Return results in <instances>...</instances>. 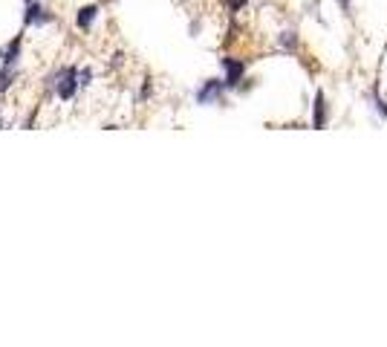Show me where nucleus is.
Instances as JSON below:
<instances>
[{
    "instance_id": "nucleus-1",
    "label": "nucleus",
    "mask_w": 387,
    "mask_h": 347,
    "mask_svg": "<svg viewBox=\"0 0 387 347\" xmlns=\"http://www.w3.org/2000/svg\"><path fill=\"white\" fill-rule=\"evenodd\" d=\"M78 87H82V84H78V70L75 67H64L58 81H55V93L61 98H73L78 93Z\"/></svg>"
},
{
    "instance_id": "nucleus-2",
    "label": "nucleus",
    "mask_w": 387,
    "mask_h": 347,
    "mask_svg": "<svg viewBox=\"0 0 387 347\" xmlns=\"http://www.w3.org/2000/svg\"><path fill=\"white\" fill-rule=\"evenodd\" d=\"M223 90H225V81H217V78L205 81V84L197 90V102L200 105H214V102H220Z\"/></svg>"
},
{
    "instance_id": "nucleus-3",
    "label": "nucleus",
    "mask_w": 387,
    "mask_h": 347,
    "mask_svg": "<svg viewBox=\"0 0 387 347\" xmlns=\"http://www.w3.org/2000/svg\"><path fill=\"white\" fill-rule=\"evenodd\" d=\"M223 70H225V87H237L240 84V78H243L246 73V64L240 61V58H223Z\"/></svg>"
},
{
    "instance_id": "nucleus-4",
    "label": "nucleus",
    "mask_w": 387,
    "mask_h": 347,
    "mask_svg": "<svg viewBox=\"0 0 387 347\" xmlns=\"http://www.w3.org/2000/svg\"><path fill=\"white\" fill-rule=\"evenodd\" d=\"M53 21V15H46V9L41 3H29L26 6V15H23V24L26 26H44V24H50Z\"/></svg>"
},
{
    "instance_id": "nucleus-5",
    "label": "nucleus",
    "mask_w": 387,
    "mask_h": 347,
    "mask_svg": "<svg viewBox=\"0 0 387 347\" xmlns=\"http://www.w3.org/2000/svg\"><path fill=\"white\" fill-rule=\"evenodd\" d=\"M312 127H327V98L324 93H315V105H312Z\"/></svg>"
},
{
    "instance_id": "nucleus-6",
    "label": "nucleus",
    "mask_w": 387,
    "mask_h": 347,
    "mask_svg": "<svg viewBox=\"0 0 387 347\" xmlns=\"http://www.w3.org/2000/svg\"><path fill=\"white\" fill-rule=\"evenodd\" d=\"M95 18H99V6H82L75 12V26L78 29H90Z\"/></svg>"
},
{
    "instance_id": "nucleus-7",
    "label": "nucleus",
    "mask_w": 387,
    "mask_h": 347,
    "mask_svg": "<svg viewBox=\"0 0 387 347\" xmlns=\"http://www.w3.org/2000/svg\"><path fill=\"white\" fill-rule=\"evenodd\" d=\"M18 58H21V35L15 38L12 46L3 53V67H12V70H15V67H18Z\"/></svg>"
},
{
    "instance_id": "nucleus-8",
    "label": "nucleus",
    "mask_w": 387,
    "mask_h": 347,
    "mask_svg": "<svg viewBox=\"0 0 387 347\" xmlns=\"http://www.w3.org/2000/svg\"><path fill=\"white\" fill-rule=\"evenodd\" d=\"M12 78H15V70L12 67H3L0 70V93H6L12 87Z\"/></svg>"
},
{
    "instance_id": "nucleus-9",
    "label": "nucleus",
    "mask_w": 387,
    "mask_h": 347,
    "mask_svg": "<svg viewBox=\"0 0 387 347\" xmlns=\"http://www.w3.org/2000/svg\"><path fill=\"white\" fill-rule=\"evenodd\" d=\"M281 44H283L286 49H295V44H298V38H295V32H283V35H281Z\"/></svg>"
},
{
    "instance_id": "nucleus-10",
    "label": "nucleus",
    "mask_w": 387,
    "mask_h": 347,
    "mask_svg": "<svg viewBox=\"0 0 387 347\" xmlns=\"http://www.w3.org/2000/svg\"><path fill=\"white\" fill-rule=\"evenodd\" d=\"M90 78H93V70L84 67L82 73H78V84H82V87H90Z\"/></svg>"
},
{
    "instance_id": "nucleus-11",
    "label": "nucleus",
    "mask_w": 387,
    "mask_h": 347,
    "mask_svg": "<svg viewBox=\"0 0 387 347\" xmlns=\"http://www.w3.org/2000/svg\"><path fill=\"white\" fill-rule=\"evenodd\" d=\"M376 107H379V113L387 119V102H384V98H376Z\"/></svg>"
},
{
    "instance_id": "nucleus-12",
    "label": "nucleus",
    "mask_w": 387,
    "mask_h": 347,
    "mask_svg": "<svg viewBox=\"0 0 387 347\" xmlns=\"http://www.w3.org/2000/svg\"><path fill=\"white\" fill-rule=\"evenodd\" d=\"M229 6H232V12H237V9L246 6V0H229Z\"/></svg>"
},
{
    "instance_id": "nucleus-13",
    "label": "nucleus",
    "mask_w": 387,
    "mask_h": 347,
    "mask_svg": "<svg viewBox=\"0 0 387 347\" xmlns=\"http://www.w3.org/2000/svg\"><path fill=\"white\" fill-rule=\"evenodd\" d=\"M341 6H344V9H350V0H341Z\"/></svg>"
},
{
    "instance_id": "nucleus-14",
    "label": "nucleus",
    "mask_w": 387,
    "mask_h": 347,
    "mask_svg": "<svg viewBox=\"0 0 387 347\" xmlns=\"http://www.w3.org/2000/svg\"><path fill=\"white\" fill-rule=\"evenodd\" d=\"M29 3H38V0H26V6H29Z\"/></svg>"
}]
</instances>
